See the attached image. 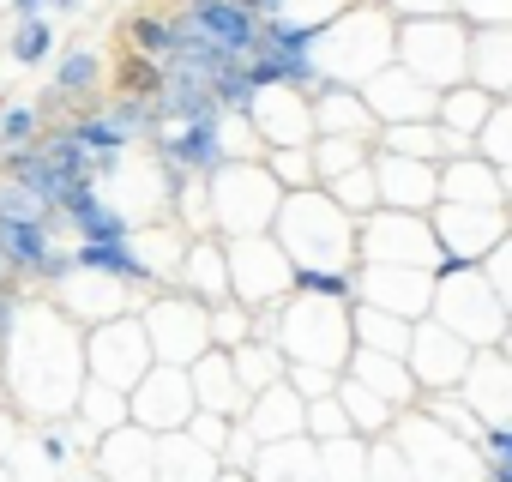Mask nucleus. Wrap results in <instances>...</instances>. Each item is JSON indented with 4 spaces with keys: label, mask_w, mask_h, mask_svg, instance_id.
<instances>
[{
    "label": "nucleus",
    "mask_w": 512,
    "mask_h": 482,
    "mask_svg": "<svg viewBox=\"0 0 512 482\" xmlns=\"http://www.w3.org/2000/svg\"><path fill=\"white\" fill-rule=\"evenodd\" d=\"M181 19H193L205 37H217L235 61H247L260 49V25H266L247 0H181Z\"/></svg>",
    "instance_id": "nucleus-1"
},
{
    "label": "nucleus",
    "mask_w": 512,
    "mask_h": 482,
    "mask_svg": "<svg viewBox=\"0 0 512 482\" xmlns=\"http://www.w3.org/2000/svg\"><path fill=\"white\" fill-rule=\"evenodd\" d=\"M151 151H157V163H169V169H181V175H211V169H223V133H217V121H175V127H163L157 139H151Z\"/></svg>",
    "instance_id": "nucleus-2"
},
{
    "label": "nucleus",
    "mask_w": 512,
    "mask_h": 482,
    "mask_svg": "<svg viewBox=\"0 0 512 482\" xmlns=\"http://www.w3.org/2000/svg\"><path fill=\"white\" fill-rule=\"evenodd\" d=\"M229 67H235V55H229L217 37H205L193 19H181V13H175V43H169V55H163V73H187V79L217 85Z\"/></svg>",
    "instance_id": "nucleus-3"
},
{
    "label": "nucleus",
    "mask_w": 512,
    "mask_h": 482,
    "mask_svg": "<svg viewBox=\"0 0 512 482\" xmlns=\"http://www.w3.org/2000/svg\"><path fill=\"white\" fill-rule=\"evenodd\" d=\"M0 254H7L13 278H43L55 241H49V217H0Z\"/></svg>",
    "instance_id": "nucleus-4"
},
{
    "label": "nucleus",
    "mask_w": 512,
    "mask_h": 482,
    "mask_svg": "<svg viewBox=\"0 0 512 482\" xmlns=\"http://www.w3.org/2000/svg\"><path fill=\"white\" fill-rule=\"evenodd\" d=\"M61 217L79 229V241H115V235H127V217H121L91 181H79V187L61 199Z\"/></svg>",
    "instance_id": "nucleus-5"
},
{
    "label": "nucleus",
    "mask_w": 512,
    "mask_h": 482,
    "mask_svg": "<svg viewBox=\"0 0 512 482\" xmlns=\"http://www.w3.org/2000/svg\"><path fill=\"white\" fill-rule=\"evenodd\" d=\"M67 133H73V139H79V151L91 157V175H109V169L127 157V145H133V139L109 121V109H85Z\"/></svg>",
    "instance_id": "nucleus-6"
},
{
    "label": "nucleus",
    "mask_w": 512,
    "mask_h": 482,
    "mask_svg": "<svg viewBox=\"0 0 512 482\" xmlns=\"http://www.w3.org/2000/svg\"><path fill=\"white\" fill-rule=\"evenodd\" d=\"M73 260H79L85 272L121 278V284H145V278H151V272H145V260L133 254V241H127V235H115V241H79Z\"/></svg>",
    "instance_id": "nucleus-7"
},
{
    "label": "nucleus",
    "mask_w": 512,
    "mask_h": 482,
    "mask_svg": "<svg viewBox=\"0 0 512 482\" xmlns=\"http://www.w3.org/2000/svg\"><path fill=\"white\" fill-rule=\"evenodd\" d=\"M103 91V55L91 43H73L61 61H55V97H97ZM103 103V97H97Z\"/></svg>",
    "instance_id": "nucleus-8"
},
{
    "label": "nucleus",
    "mask_w": 512,
    "mask_h": 482,
    "mask_svg": "<svg viewBox=\"0 0 512 482\" xmlns=\"http://www.w3.org/2000/svg\"><path fill=\"white\" fill-rule=\"evenodd\" d=\"M121 37H127V49H133V55L163 61V55H169V43H175V19H163V13H133Z\"/></svg>",
    "instance_id": "nucleus-9"
},
{
    "label": "nucleus",
    "mask_w": 512,
    "mask_h": 482,
    "mask_svg": "<svg viewBox=\"0 0 512 482\" xmlns=\"http://www.w3.org/2000/svg\"><path fill=\"white\" fill-rule=\"evenodd\" d=\"M13 61L19 67H43L49 61V49H55V25H49V13H37V19H19V31H13Z\"/></svg>",
    "instance_id": "nucleus-10"
},
{
    "label": "nucleus",
    "mask_w": 512,
    "mask_h": 482,
    "mask_svg": "<svg viewBox=\"0 0 512 482\" xmlns=\"http://www.w3.org/2000/svg\"><path fill=\"white\" fill-rule=\"evenodd\" d=\"M157 91H163V61H151V55H133V49H127L121 79H115V97H157Z\"/></svg>",
    "instance_id": "nucleus-11"
},
{
    "label": "nucleus",
    "mask_w": 512,
    "mask_h": 482,
    "mask_svg": "<svg viewBox=\"0 0 512 482\" xmlns=\"http://www.w3.org/2000/svg\"><path fill=\"white\" fill-rule=\"evenodd\" d=\"M217 103H223V115H253V103H260V85L247 79V67H241V61L217 79Z\"/></svg>",
    "instance_id": "nucleus-12"
},
{
    "label": "nucleus",
    "mask_w": 512,
    "mask_h": 482,
    "mask_svg": "<svg viewBox=\"0 0 512 482\" xmlns=\"http://www.w3.org/2000/svg\"><path fill=\"white\" fill-rule=\"evenodd\" d=\"M43 127V115L31 103H0V151H13V145H31Z\"/></svg>",
    "instance_id": "nucleus-13"
},
{
    "label": "nucleus",
    "mask_w": 512,
    "mask_h": 482,
    "mask_svg": "<svg viewBox=\"0 0 512 482\" xmlns=\"http://www.w3.org/2000/svg\"><path fill=\"white\" fill-rule=\"evenodd\" d=\"M296 284L314 290V296H350V278H344V272H338V278H326V272H296Z\"/></svg>",
    "instance_id": "nucleus-14"
},
{
    "label": "nucleus",
    "mask_w": 512,
    "mask_h": 482,
    "mask_svg": "<svg viewBox=\"0 0 512 482\" xmlns=\"http://www.w3.org/2000/svg\"><path fill=\"white\" fill-rule=\"evenodd\" d=\"M482 446L494 452V464H512V422H500V428H488V434H482Z\"/></svg>",
    "instance_id": "nucleus-15"
},
{
    "label": "nucleus",
    "mask_w": 512,
    "mask_h": 482,
    "mask_svg": "<svg viewBox=\"0 0 512 482\" xmlns=\"http://www.w3.org/2000/svg\"><path fill=\"white\" fill-rule=\"evenodd\" d=\"M43 7H49V0H7V13H13V19H37Z\"/></svg>",
    "instance_id": "nucleus-16"
},
{
    "label": "nucleus",
    "mask_w": 512,
    "mask_h": 482,
    "mask_svg": "<svg viewBox=\"0 0 512 482\" xmlns=\"http://www.w3.org/2000/svg\"><path fill=\"white\" fill-rule=\"evenodd\" d=\"M85 0H49V13H79Z\"/></svg>",
    "instance_id": "nucleus-17"
},
{
    "label": "nucleus",
    "mask_w": 512,
    "mask_h": 482,
    "mask_svg": "<svg viewBox=\"0 0 512 482\" xmlns=\"http://www.w3.org/2000/svg\"><path fill=\"white\" fill-rule=\"evenodd\" d=\"M494 482H512V464H494Z\"/></svg>",
    "instance_id": "nucleus-18"
},
{
    "label": "nucleus",
    "mask_w": 512,
    "mask_h": 482,
    "mask_svg": "<svg viewBox=\"0 0 512 482\" xmlns=\"http://www.w3.org/2000/svg\"><path fill=\"white\" fill-rule=\"evenodd\" d=\"M0 278H7V254H0Z\"/></svg>",
    "instance_id": "nucleus-19"
},
{
    "label": "nucleus",
    "mask_w": 512,
    "mask_h": 482,
    "mask_svg": "<svg viewBox=\"0 0 512 482\" xmlns=\"http://www.w3.org/2000/svg\"><path fill=\"white\" fill-rule=\"evenodd\" d=\"M488 482H494V476H488Z\"/></svg>",
    "instance_id": "nucleus-20"
}]
</instances>
